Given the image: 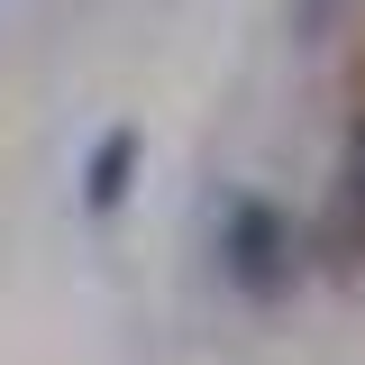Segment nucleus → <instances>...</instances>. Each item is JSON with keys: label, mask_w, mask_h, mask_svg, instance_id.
I'll list each match as a JSON object with an SVG mask.
<instances>
[{"label": "nucleus", "mask_w": 365, "mask_h": 365, "mask_svg": "<svg viewBox=\"0 0 365 365\" xmlns=\"http://www.w3.org/2000/svg\"><path fill=\"white\" fill-rule=\"evenodd\" d=\"M220 274L247 292V302H283V292L302 283V228H292V210L237 192L228 220H220Z\"/></svg>", "instance_id": "nucleus-1"}, {"label": "nucleus", "mask_w": 365, "mask_h": 365, "mask_svg": "<svg viewBox=\"0 0 365 365\" xmlns=\"http://www.w3.org/2000/svg\"><path fill=\"white\" fill-rule=\"evenodd\" d=\"M128 182H137V128H101V146H91V165H83V210L110 220L128 201Z\"/></svg>", "instance_id": "nucleus-2"}, {"label": "nucleus", "mask_w": 365, "mask_h": 365, "mask_svg": "<svg viewBox=\"0 0 365 365\" xmlns=\"http://www.w3.org/2000/svg\"><path fill=\"white\" fill-rule=\"evenodd\" d=\"M338 201L365 220V119L347 128V146H338Z\"/></svg>", "instance_id": "nucleus-3"}]
</instances>
